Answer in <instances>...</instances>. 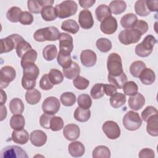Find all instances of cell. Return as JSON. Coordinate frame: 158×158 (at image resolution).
<instances>
[{
	"mask_svg": "<svg viewBox=\"0 0 158 158\" xmlns=\"http://www.w3.org/2000/svg\"><path fill=\"white\" fill-rule=\"evenodd\" d=\"M40 73V69L37 65L30 64L23 67V77L22 85L25 89H33L36 86V80Z\"/></svg>",
	"mask_w": 158,
	"mask_h": 158,
	"instance_id": "cell-1",
	"label": "cell"
},
{
	"mask_svg": "<svg viewBox=\"0 0 158 158\" xmlns=\"http://www.w3.org/2000/svg\"><path fill=\"white\" fill-rule=\"evenodd\" d=\"M60 33L59 30L53 26L48 27L37 30L33 35L35 41L43 42L45 41H56L59 40Z\"/></svg>",
	"mask_w": 158,
	"mask_h": 158,
	"instance_id": "cell-2",
	"label": "cell"
},
{
	"mask_svg": "<svg viewBox=\"0 0 158 158\" xmlns=\"http://www.w3.org/2000/svg\"><path fill=\"white\" fill-rule=\"evenodd\" d=\"M156 43L157 40L153 35H147L141 43L136 46L135 50L136 54L141 57H148L152 53Z\"/></svg>",
	"mask_w": 158,
	"mask_h": 158,
	"instance_id": "cell-3",
	"label": "cell"
},
{
	"mask_svg": "<svg viewBox=\"0 0 158 158\" xmlns=\"http://www.w3.org/2000/svg\"><path fill=\"white\" fill-rule=\"evenodd\" d=\"M55 8L57 17L60 19H64L75 14L78 9V5L73 1L67 0L57 4Z\"/></svg>",
	"mask_w": 158,
	"mask_h": 158,
	"instance_id": "cell-4",
	"label": "cell"
},
{
	"mask_svg": "<svg viewBox=\"0 0 158 158\" xmlns=\"http://www.w3.org/2000/svg\"><path fill=\"white\" fill-rule=\"evenodd\" d=\"M107 67L110 75L118 76L122 74L123 71L121 57L115 52L110 54L107 60Z\"/></svg>",
	"mask_w": 158,
	"mask_h": 158,
	"instance_id": "cell-5",
	"label": "cell"
},
{
	"mask_svg": "<svg viewBox=\"0 0 158 158\" xmlns=\"http://www.w3.org/2000/svg\"><path fill=\"white\" fill-rule=\"evenodd\" d=\"M122 122L127 130L135 131L140 128L142 124V120L137 112L130 110L123 116Z\"/></svg>",
	"mask_w": 158,
	"mask_h": 158,
	"instance_id": "cell-6",
	"label": "cell"
},
{
	"mask_svg": "<svg viewBox=\"0 0 158 158\" xmlns=\"http://www.w3.org/2000/svg\"><path fill=\"white\" fill-rule=\"evenodd\" d=\"M141 34L134 28H128L122 30L118 35L120 42L125 45L138 43L141 37Z\"/></svg>",
	"mask_w": 158,
	"mask_h": 158,
	"instance_id": "cell-7",
	"label": "cell"
},
{
	"mask_svg": "<svg viewBox=\"0 0 158 158\" xmlns=\"http://www.w3.org/2000/svg\"><path fill=\"white\" fill-rule=\"evenodd\" d=\"M23 38L18 34H12L1 40V54L8 52L16 49L18 43Z\"/></svg>",
	"mask_w": 158,
	"mask_h": 158,
	"instance_id": "cell-8",
	"label": "cell"
},
{
	"mask_svg": "<svg viewBox=\"0 0 158 158\" xmlns=\"http://www.w3.org/2000/svg\"><path fill=\"white\" fill-rule=\"evenodd\" d=\"M2 158H28V156L22 148L19 146H7L1 151Z\"/></svg>",
	"mask_w": 158,
	"mask_h": 158,
	"instance_id": "cell-9",
	"label": "cell"
},
{
	"mask_svg": "<svg viewBox=\"0 0 158 158\" xmlns=\"http://www.w3.org/2000/svg\"><path fill=\"white\" fill-rule=\"evenodd\" d=\"M16 77V71L11 66H4L0 71V86L1 88H6Z\"/></svg>",
	"mask_w": 158,
	"mask_h": 158,
	"instance_id": "cell-10",
	"label": "cell"
},
{
	"mask_svg": "<svg viewBox=\"0 0 158 158\" xmlns=\"http://www.w3.org/2000/svg\"><path fill=\"white\" fill-rule=\"evenodd\" d=\"M60 103L59 100L54 96H49L46 98L43 104H42V109L44 113L54 115L56 114L60 109Z\"/></svg>",
	"mask_w": 158,
	"mask_h": 158,
	"instance_id": "cell-11",
	"label": "cell"
},
{
	"mask_svg": "<svg viewBox=\"0 0 158 158\" xmlns=\"http://www.w3.org/2000/svg\"><path fill=\"white\" fill-rule=\"evenodd\" d=\"M102 129L106 136L110 139H115L120 135V128L117 122L114 121L105 122L102 125Z\"/></svg>",
	"mask_w": 158,
	"mask_h": 158,
	"instance_id": "cell-12",
	"label": "cell"
},
{
	"mask_svg": "<svg viewBox=\"0 0 158 158\" xmlns=\"http://www.w3.org/2000/svg\"><path fill=\"white\" fill-rule=\"evenodd\" d=\"M100 29L104 34H113L117 29V21L116 19L112 16H109L106 18L101 22Z\"/></svg>",
	"mask_w": 158,
	"mask_h": 158,
	"instance_id": "cell-13",
	"label": "cell"
},
{
	"mask_svg": "<svg viewBox=\"0 0 158 158\" xmlns=\"http://www.w3.org/2000/svg\"><path fill=\"white\" fill-rule=\"evenodd\" d=\"M63 135L66 139L73 141L77 139L80 135L79 127L74 123H70L63 128Z\"/></svg>",
	"mask_w": 158,
	"mask_h": 158,
	"instance_id": "cell-14",
	"label": "cell"
},
{
	"mask_svg": "<svg viewBox=\"0 0 158 158\" xmlns=\"http://www.w3.org/2000/svg\"><path fill=\"white\" fill-rule=\"evenodd\" d=\"M53 3V0H28L27 5L30 12L39 14L41 12L43 7L52 6Z\"/></svg>",
	"mask_w": 158,
	"mask_h": 158,
	"instance_id": "cell-15",
	"label": "cell"
},
{
	"mask_svg": "<svg viewBox=\"0 0 158 158\" xmlns=\"http://www.w3.org/2000/svg\"><path fill=\"white\" fill-rule=\"evenodd\" d=\"M78 22L83 29H89L94 25V20L91 12L87 9L82 10L78 15Z\"/></svg>",
	"mask_w": 158,
	"mask_h": 158,
	"instance_id": "cell-16",
	"label": "cell"
},
{
	"mask_svg": "<svg viewBox=\"0 0 158 158\" xmlns=\"http://www.w3.org/2000/svg\"><path fill=\"white\" fill-rule=\"evenodd\" d=\"M60 51L71 52L73 49V38L71 35L66 33H60L59 38Z\"/></svg>",
	"mask_w": 158,
	"mask_h": 158,
	"instance_id": "cell-17",
	"label": "cell"
},
{
	"mask_svg": "<svg viewBox=\"0 0 158 158\" xmlns=\"http://www.w3.org/2000/svg\"><path fill=\"white\" fill-rule=\"evenodd\" d=\"M80 60L84 66L86 67H91L96 64L97 56L96 54L92 50H83L80 54Z\"/></svg>",
	"mask_w": 158,
	"mask_h": 158,
	"instance_id": "cell-18",
	"label": "cell"
},
{
	"mask_svg": "<svg viewBox=\"0 0 158 158\" xmlns=\"http://www.w3.org/2000/svg\"><path fill=\"white\" fill-rule=\"evenodd\" d=\"M30 141L36 147H40L45 144L47 141L46 134L40 130H36L30 133Z\"/></svg>",
	"mask_w": 158,
	"mask_h": 158,
	"instance_id": "cell-19",
	"label": "cell"
},
{
	"mask_svg": "<svg viewBox=\"0 0 158 158\" xmlns=\"http://www.w3.org/2000/svg\"><path fill=\"white\" fill-rule=\"evenodd\" d=\"M128 106L130 108L133 110H138L141 109L145 104V98L139 93L131 96L128 99Z\"/></svg>",
	"mask_w": 158,
	"mask_h": 158,
	"instance_id": "cell-20",
	"label": "cell"
},
{
	"mask_svg": "<svg viewBox=\"0 0 158 158\" xmlns=\"http://www.w3.org/2000/svg\"><path fill=\"white\" fill-rule=\"evenodd\" d=\"M11 137L14 143L19 144H26L30 138L28 133L24 129L14 130L12 133Z\"/></svg>",
	"mask_w": 158,
	"mask_h": 158,
	"instance_id": "cell-21",
	"label": "cell"
},
{
	"mask_svg": "<svg viewBox=\"0 0 158 158\" xmlns=\"http://www.w3.org/2000/svg\"><path fill=\"white\" fill-rule=\"evenodd\" d=\"M68 151L72 157H81L84 154L85 148L81 142L74 141L69 144L68 146Z\"/></svg>",
	"mask_w": 158,
	"mask_h": 158,
	"instance_id": "cell-22",
	"label": "cell"
},
{
	"mask_svg": "<svg viewBox=\"0 0 158 158\" xmlns=\"http://www.w3.org/2000/svg\"><path fill=\"white\" fill-rule=\"evenodd\" d=\"M139 78L142 83L146 85H149L155 81L156 75L152 69L146 67L139 74Z\"/></svg>",
	"mask_w": 158,
	"mask_h": 158,
	"instance_id": "cell-23",
	"label": "cell"
},
{
	"mask_svg": "<svg viewBox=\"0 0 158 158\" xmlns=\"http://www.w3.org/2000/svg\"><path fill=\"white\" fill-rule=\"evenodd\" d=\"M80 73V67L78 64L75 62L72 61L71 65L69 67L66 69H63L64 75L67 78L70 80L75 79L76 77L79 76Z\"/></svg>",
	"mask_w": 158,
	"mask_h": 158,
	"instance_id": "cell-24",
	"label": "cell"
},
{
	"mask_svg": "<svg viewBox=\"0 0 158 158\" xmlns=\"http://www.w3.org/2000/svg\"><path fill=\"white\" fill-rule=\"evenodd\" d=\"M147 132L152 136H158V117L157 114L154 115L147 120Z\"/></svg>",
	"mask_w": 158,
	"mask_h": 158,
	"instance_id": "cell-25",
	"label": "cell"
},
{
	"mask_svg": "<svg viewBox=\"0 0 158 158\" xmlns=\"http://www.w3.org/2000/svg\"><path fill=\"white\" fill-rule=\"evenodd\" d=\"M107 80L111 85L115 86L117 88L122 89L127 81V77L124 72L118 76H112L109 74Z\"/></svg>",
	"mask_w": 158,
	"mask_h": 158,
	"instance_id": "cell-26",
	"label": "cell"
},
{
	"mask_svg": "<svg viewBox=\"0 0 158 158\" xmlns=\"http://www.w3.org/2000/svg\"><path fill=\"white\" fill-rule=\"evenodd\" d=\"M138 21V18L135 14L128 13L124 15L120 20V24L123 28H133Z\"/></svg>",
	"mask_w": 158,
	"mask_h": 158,
	"instance_id": "cell-27",
	"label": "cell"
},
{
	"mask_svg": "<svg viewBox=\"0 0 158 158\" xmlns=\"http://www.w3.org/2000/svg\"><path fill=\"white\" fill-rule=\"evenodd\" d=\"M9 109L14 115L22 114L24 110L23 101L18 98L12 99L9 102Z\"/></svg>",
	"mask_w": 158,
	"mask_h": 158,
	"instance_id": "cell-28",
	"label": "cell"
},
{
	"mask_svg": "<svg viewBox=\"0 0 158 158\" xmlns=\"http://www.w3.org/2000/svg\"><path fill=\"white\" fill-rule=\"evenodd\" d=\"M57 61L63 69L69 67L72 62L70 53L60 51L57 54Z\"/></svg>",
	"mask_w": 158,
	"mask_h": 158,
	"instance_id": "cell-29",
	"label": "cell"
},
{
	"mask_svg": "<svg viewBox=\"0 0 158 158\" xmlns=\"http://www.w3.org/2000/svg\"><path fill=\"white\" fill-rule=\"evenodd\" d=\"M41 15L45 21H52L57 17L56 8L52 6H46L43 7L41 11Z\"/></svg>",
	"mask_w": 158,
	"mask_h": 158,
	"instance_id": "cell-30",
	"label": "cell"
},
{
	"mask_svg": "<svg viewBox=\"0 0 158 158\" xmlns=\"http://www.w3.org/2000/svg\"><path fill=\"white\" fill-rule=\"evenodd\" d=\"M41 93L36 89L28 90L25 93V99L27 102L31 105H35L38 103L41 99Z\"/></svg>",
	"mask_w": 158,
	"mask_h": 158,
	"instance_id": "cell-31",
	"label": "cell"
},
{
	"mask_svg": "<svg viewBox=\"0 0 158 158\" xmlns=\"http://www.w3.org/2000/svg\"><path fill=\"white\" fill-rule=\"evenodd\" d=\"M111 11L109 6L106 4H101L97 7L95 10V14L98 21L102 22L106 18L111 16Z\"/></svg>",
	"mask_w": 158,
	"mask_h": 158,
	"instance_id": "cell-32",
	"label": "cell"
},
{
	"mask_svg": "<svg viewBox=\"0 0 158 158\" xmlns=\"http://www.w3.org/2000/svg\"><path fill=\"white\" fill-rule=\"evenodd\" d=\"M62 30L69 33L75 34L79 31V25L73 19H69L64 21L61 25Z\"/></svg>",
	"mask_w": 158,
	"mask_h": 158,
	"instance_id": "cell-33",
	"label": "cell"
},
{
	"mask_svg": "<svg viewBox=\"0 0 158 158\" xmlns=\"http://www.w3.org/2000/svg\"><path fill=\"white\" fill-rule=\"evenodd\" d=\"M73 116L76 120L80 122H85L89 119L91 112L89 109H83L78 106L76 108Z\"/></svg>",
	"mask_w": 158,
	"mask_h": 158,
	"instance_id": "cell-34",
	"label": "cell"
},
{
	"mask_svg": "<svg viewBox=\"0 0 158 158\" xmlns=\"http://www.w3.org/2000/svg\"><path fill=\"white\" fill-rule=\"evenodd\" d=\"M126 102V96L121 93H115L110 96V104L111 106L115 109L120 107L123 106Z\"/></svg>",
	"mask_w": 158,
	"mask_h": 158,
	"instance_id": "cell-35",
	"label": "cell"
},
{
	"mask_svg": "<svg viewBox=\"0 0 158 158\" xmlns=\"http://www.w3.org/2000/svg\"><path fill=\"white\" fill-rule=\"evenodd\" d=\"M37 52L35 49H30L27 51L22 57L20 64L22 67H24L25 65L30 64H33L37 59Z\"/></svg>",
	"mask_w": 158,
	"mask_h": 158,
	"instance_id": "cell-36",
	"label": "cell"
},
{
	"mask_svg": "<svg viewBox=\"0 0 158 158\" xmlns=\"http://www.w3.org/2000/svg\"><path fill=\"white\" fill-rule=\"evenodd\" d=\"M109 8L111 13L114 14H120L127 8V4L124 1H112L109 4Z\"/></svg>",
	"mask_w": 158,
	"mask_h": 158,
	"instance_id": "cell-37",
	"label": "cell"
},
{
	"mask_svg": "<svg viewBox=\"0 0 158 158\" xmlns=\"http://www.w3.org/2000/svg\"><path fill=\"white\" fill-rule=\"evenodd\" d=\"M92 156L94 158H109L110 157V151L107 146L100 145L94 149Z\"/></svg>",
	"mask_w": 158,
	"mask_h": 158,
	"instance_id": "cell-38",
	"label": "cell"
},
{
	"mask_svg": "<svg viewBox=\"0 0 158 158\" xmlns=\"http://www.w3.org/2000/svg\"><path fill=\"white\" fill-rule=\"evenodd\" d=\"M25 125L24 117L21 114L14 115L10 120V125L13 130L23 129Z\"/></svg>",
	"mask_w": 158,
	"mask_h": 158,
	"instance_id": "cell-39",
	"label": "cell"
},
{
	"mask_svg": "<svg viewBox=\"0 0 158 158\" xmlns=\"http://www.w3.org/2000/svg\"><path fill=\"white\" fill-rule=\"evenodd\" d=\"M57 55V49L54 44L47 45L43 50V56L48 61L54 60Z\"/></svg>",
	"mask_w": 158,
	"mask_h": 158,
	"instance_id": "cell-40",
	"label": "cell"
},
{
	"mask_svg": "<svg viewBox=\"0 0 158 158\" xmlns=\"http://www.w3.org/2000/svg\"><path fill=\"white\" fill-rule=\"evenodd\" d=\"M22 11L20 8L14 6L9 9L6 13L7 19L11 22L17 23L19 22V19Z\"/></svg>",
	"mask_w": 158,
	"mask_h": 158,
	"instance_id": "cell-41",
	"label": "cell"
},
{
	"mask_svg": "<svg viewBox=\"0 0 158 158\" xmlns=\"http://www.w3.org/2000/svg\"><path fill=\"white\" fill-rule=\"evenodd\" d=\"M146 68V64L141 60L133 62L130 67V72L131 75L136 78H138L139 74Z\"/></svg>",
	"mask_w": 158,
	"mask_h": 158,
	"instance_id": "cell-42",
	"label": "cell"
},
{
	"mask_svg": "<svg viewBox=\"0 0 158 158\" xmlns=\"http://www.w3.org/2000/svg\"><path fill=\"white\" fill-rule=\"evenodd\" d=\"M49 78L53 85H58L63 81L64 75L62 72L56 69H52L48 73Z\"/></svg>",
	"mask_w": 158,
	"mask_h": 158,
	"instance_id": "cell-43",
	"label": "cell"
},
{
	"mask_svg": "<svg viewBox=\"0 0 158 158\" xmlns=\"http://www.w3.org/2000/svg\"><path fill=\"white\" fill-rule=\"evenodd\" d=\"M135 10L138 15L142 17H146L150 14V12L146 7L145 0L137 1L135 4Z\"/></svg>",
	"mask_w": 158,
	"mask_h": 158,
	"instance_id": "cell-44",
	"label": "cell"
},
{
	"mask_svg": "<svg viewBox=\"0 0 158 158\" xmlns=\"http://www.w3.org/2000/svg\"><path fill=\"white\" fill-rule=\"evenodd\" d=\"M62 104L65 106H72L76 102V96L72 92H65L60 96Z\"/></svg>",
	"mask_w": 158,
	"mask_h": 158,
	"instance_id": "cell-45",
	"label": "cell"
},
{
	"mask_svg": "<svg viewBox=\"0 0 158 158\" xmlns=\"http://www.w3.org/2000/svg\"><path fill=\"white\" fill-rule=\"evenodd\" d=\"M96 45L97 48L102 52H107L112 48L111 41L106 38H99L96 42Z\"/></svg>",
	"mask_w": 158,
	"mask_h": 158,
	"instance_id": "cell-46",
	"label": "cell"
},
{
	"mask_svg": "<svg viewBox=\"0 0 158 158\" xmlns=\"http://www.w3.org/2000/svg\"><path fill=\"white\" fill-rule=\"evenodd\" d=\"M78 106L83 109H89L92 104V100L88 94H81L77 99Z\"/></svg>",
	"mask_w": 158,
	"mask_h": 158,
	"instance_id": "cell-47",
	"label": "cell"
},
{
	"mask_svg": "<svg viewBox=\"0 0 158 158\" xmlns=\"http://www.w3.org/2000/svg\"><path fill=\"white\" fill-rule=\"evenodd\" d=\"M31 46L30 45V44L29 43H28L27 41H25V40H22V41H20L17 47H16V53L18 56V57L22 58L23 57V56L29 50L31 49Z\"/></svg>",
	"mask_w": 158,
	"mask_h": 158,
	"instance_id": "cell-48",
	"label": "cell"
},
{
	"mask_svg": "<svg viewBox=\"0 0 158 158\" xmlns=\"http://www.w3.org/2000/svg\"><path fill=\"white\" fill-rule=\"evenodd\" d=\"M122 88H123L124 94L130 96L138 93V89L137 84L133 81H127L123 85Z\"/></svg>",
	"mask_w": 158,
	"mask_h": 158,
	"instance_id": "cell-49",
	"label": "cell"
},
{
	"mask_svg": "<svg viewBox=\"0 0 158 158\" xmlns=\"http://www.w3.org/2000/svg\"><path fill=\"white\" fill-rule=\"evenodd\" d=\"M91 96L94 99L101 98L104 95L103 83H96L91 88L90 91Z\"/></svg>",
	"mask_w": 158,
	"mask_h": 158,
	"instance_id": "cell-50",
	"label": "cell"
},
{
	"mask_svg": "<svg viewBox=\"0 0 158 158\" xmlns=\"http://www.w3.org/2000/svg\"><path fill=\"white\" fill-rule=\"evenodd\" d=\"M73 86L78 89L83 90L88 88L89 84V81L86 78L81 77L78 76L73 80Z\"/></svg>",
	"mask_w": 158,
	"mask_h": 158,
	"instance_id": "cell-51",
	"label": "cell"
},
{
	"mask_svg": "<svg viewBox=\"0 0 158 158\" xmlns=\"http://www.w3.org/2000/svg\"><path fill=\"white\" fill-rule=\"evenodd\" d=\"M64 127V121L60 117L53 116L50 122V129L53 131L60 130Z\"/></svg>",
	"mask_w": 158,
	"mask_h": 158,
	"instance_id": "cell-52",
	"label": "cell"
},
{
	"mask_svg": "<svg viewBox=\"0 0 158 158\" xmlns=\"http://www.w3.org/2000/svg\"><path fill=\"white\" fill-rule=\"evenodd\" d=\"M157 110L155 107L149 106H147L141 112V117L144 122H147L149 117L154 115L157 114Z\"/></svg>",
	"mask_w": 158,
	"mask_h": 158,
	"instance_id": "cell-53",
	"label": "cell"
},
{
	"mask_svg": "<svg viewBox=\"0 0 158 158\" xmlns=\"http://www.w3.org/2000/svg\"><path fill=\"white\" fill-rule=\"evenodd\" d=\"M53 84L49 78L48 74L43 75L40 81V87L43 90H49L53 87Z\"/></svg>",
	"mask_w": 158,
	"mask_h": 158,
	"instance_id": "cell-54",
	"label": "cell"
},
{
	"mask_svg": "<svg viewBox=\"0 0 158 158\" xmlns=\"http://www.w3.org/2000/svg\"><path fill=\"white\" fill-rule=\"evenodd\" d=\"M19 22L23 25H30L33 22V16L28 11L22 12L19 19Z\"/></svg>",
	"mask_w": 158,
	"mask_h": 158,
	"instance_id": "cell-55",
	"label": "cell"
},
{
	"mask_svg": "<svg viewBox=\"0 0 158 158\" xmlns=\"http://www.w3.org/2000/svg\"><path fill=\"white\" fill-rule=\"evenodd\" d=\"M133 28L138 31L141 35H143L147 32L149 27L148 23L146 21L142 20H138Z\"/></svg>",
	"mask_w": 158,
	"mask_h": 158,
	"instance_id": "cell-56",
	"label": "cell"
},
{
	"mask_svg": "<svg viewBox=\"0 0 158 158\" xmlns=\"http://www.w3.org/2000/svg\"><path fill=\"white\" fill-rule=\"evenodd\" d=\"M53 115H49L46 113H44L41 115L40 118V125L46 129H50V122Z\"/></svg>",
	"mask_w": 158,
	"mask_h": 158,
	"instance_id": "cell-57",
	"label": "cell"
},
{
	"mask_svg": "<svg viewBox=\"0 0 158 158\" xmlns=\"http://www.w3.org/2000/svg\"><path fill=\"white\" fill-rule=\"evenodd\" d=\"M103 89L104 94L107 96H111L117 93V88L111 84H103Z\"/></svg>",
	"mask_w": 158,
	"mask_h": 158,
	"instance_id": "cell-58",
	"label": "cell"
},
{
	"mask_svg": "<svg viewBox=\"0 0 158 158\" xmlns=\"http://www.w3.org/2000/svg\"><path fill=\"white\" fill-rule=\"evenodd\" d=\"M138 156L139 158L154 157L155 156V154L152 149L149 148H144L139 151Z\"/></svg>",
	"mask_w": 158,
	"mask_h": 158,
	"instance_id": "cell-59",
	"label": "cell"
},
{
	"mask_svg": "<svg viewBox=\"0 0 158 158\" xmlns=\"http://www.w3.org/2000/svg\"><path fill=\"white\" fill-rule=\"evenodd\" d=\"M157 4H158V1H157V0H155V1L147 0V1H146V7L150 12H157V10H158Z\"/></svg>",
	"mask_w": 158,
	"mask_h": 158,
	"instance_id": "cell-60",
	"label": "cell"
},
{
	"mask_svg": "<svg viewBox=\"0 0 158 158\" xmlns=\"http://www.w3.org/2000/svg\"><path fill=\"white\" fill-rule=\"evenodd\" d=\"M96 1L95 0H80L78 1L80 6L85 9H88L89 7H91L94 3Z\"/></svg>",
	"mask_w": 158,
	"mask_h": 158,
	"instance_id": "cell-61",
	"label": "cell"
},
{
	"mask_svg": "<svg viewBox=\"0 0 158 158\" xmlns=\"http://www.w3.org/2000/svg\"><path fill=\"white\" fill-rule=\"evenodd\" d=\"M1 121H2L7 115V110L6 107L4 105H1Z\"/></svg>",
	"mask_w": 158,
	"mask_h": 158,
	"instance_id": "cell-62",
	"label": "cell"
},
{
	"mask_svg": "<svg viewBox=\"0 0 158 158\" xmlns=\"http://www.w3.org/2000/svg\"><path fill=\"white\" fill-rule=\"evenodd\" d=\"M1 105H3L6 100H7V96L6 94V93L2 90V89H1Z\"/></svg>",
	"mask_w": 158,
	"mask_h": 158,
	"instance_id": "cell-63",
	"label": "cell"
}]
</instances>
